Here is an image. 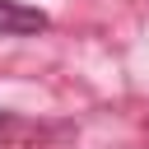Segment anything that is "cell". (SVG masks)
<instances>
[{
    "mask_svg": "<svg viewBox=\"0 0 149 149\" xmlns=\"http://www.w3.org/2000/svg\"><path fill=\"white\" fill-rule=\"evenodd\" d=\"M51 19L42 14V9H33V5H23V0H0V33H9V37H28V33H42Z\"/></svg>",
    "mask_w": 149,
    "mask_h": 149,
    "instance_id": "6da1fadb",
    "label": "cell"
}]
</instances>
